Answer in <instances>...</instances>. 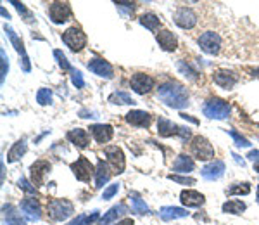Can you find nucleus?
<instances>
[{
  "label": "nucleus",
  "mask_w": 259,
  "mask_h": 225,
  "mask_svg": "<svg viewBox=\"0 0 259 225\" xmlns=\"http://www.w3.org/2000/svg\"><path fill=\"white\" fill-rule=\"evenodd\" d=\"M245 203L240 201V199H230V201L225 203L223 206H221V210H223V213H232V215H242L245 211Z\"/></svg>",
  "instance_id": "nucleus-30"
},
{
  "label": "nucleus",
  "mask_w": 259,
  "mask_h": 225,
  "mask_svg": "<svg viewBox=\"0 0 259 225\" xmlns=\"http://www.w3.org/2000/svg\"><path fill=\"white\" fill-rule=\"evenodd\" d=\"M212 78H214L216 85H220L221 89H227V90L233 89L237 85V82H239V77L233 71H230V69H216Z\"/></svg>",
  "instance_id": "nucleus-16"
},
{
  "label": "nucleus",
  "mask_w": 259,
  "mask_h": 225,
  "mask_svg": "<svg viewBox=\"0 0 259 225\" xmlns=\"http://www.w3.org/2000/svg\"><path fill=\"white\" fill-rule=\"evenodd\" d=\"M71 172L80 182H90V178L95 175V166L87 160L85 156H80L74 163L69 165Z\"/></svg>",
  "instance_id": "nucleus-6"
},
{
  "label": "nucleus",
  "mask_w": 259,
  "mask_h": 225,
  "mask_svg": "<svg viewBox=\"0 0 259 225\" xmlns=\"http://www.w3.org/2000/svg\"><path fill=\"white\" fill-rule=\"evenodd\" d=\"M168 178L169 180H173V182H177V184H182V185H194L195 184V178H192V177H182V175H168Z\"/></svg>",
  "instance_id": "nucleus-41"
},
{
  "label": "nucleus",
  "mask_w": 259,
  "mask_h": 225,
  "mask_svg": "<svg viewBox=\"0 0 259 225\" xmlns=\"http://www.w3.org/2000/svg\"><path fill=\"white\" fill-rule=\"evenodd\" d=\"M130 199H132V210L135 211V213H139V215H147V213H150L149 206L145 205V201L140 198L139 194H130Z\"/></svg>",
  "instance_id": "nucleus-32"
},
{
  "label": "nucleus",
  "mask_w": 259,
  "mask_h": 225,
  "mask_svg": "<svg viewBox=\"0 0 259 225\" xmlns=\"http://www.w3.org/2000/svg\"><path fill=\"white\" fill-rule=\"evenodd\" d=\"M109 102L111 104H119V106H133L135 101L133 97L126 92H114L109 95Z\"/></svg>",
  "instance_id": "nucleus-33"
},
{
  "label": "nucleus",
  "mask_w": 259,
  "mask_h": 225,
  "mask_svg": "<svg viewBox=\"0 0 259 225\" xmlns=\"http://www.w3.org/2000/svg\"><path fill=\"white\" fill-rule=\"evenodd\" d=\"M19 208H21V213H23V216L28 222H38L41 218V206H40L38 199L24 198L23 201H21Z\"/></svg>",
  "instance_id": "nucleus-9"
},
{
  "label": "nucleus",
  "mask_w": 259,
  "mask_h": 225,
  "mask_svg": "<svg viewBox=\"0 0 259 225\" xmlns=\"http://www.w3.org/2000/svg\"><path fill=\"white\" fill-rule=\"evenodd\" d=\"M177 68H178V71L182 73L185 78H189V80H197V78H199V73L195 71V69L192 68L190 64H187L185 61H178L177 62Z\"/></svg>",
  "instance_id": "nucleus-34"
},
{
  "label": "nucleus",
  "mask_w": 259,
  "mask_h": 225,
  "mask_svg": "<svg viewBox=\"0 0 259 225\" xmlns=\"http://www.w3.org/2000/svg\"><path fill=\"white\" fill-rule=\"evenodd\" d=\"M233 158H235V161H237V163H239V165H242V166H244V160H242V158H240V156H237V154H233Z\"/></svg>",
  "instance_id": "nucleus-51"
},
{
  "label": "nucleus",
  "mask_w": 259,
  "mask_h": 225,
  "mask_svg": "<svg viewBox=\"0 0 259 225\" xmlns=\"http://www.w3.org/2000/svg\"><path fill=\"white\" fill-rule=\"evenodd\" d=\"M130 85H132V89L135 90L137 94L144 95V94H149L150 90L154 89L156 80H154L152 77H149V74H145V73H135L132 77V80H130Z\"/></svg>",
  "instance_id": "nucleus-12"
},
{
  "label": "nucleus",
  "mask_w": 259,
  "mask_h": 225,
  "mask_svg": "<svg viewBox=\"0 0 259 225\" xmlns=\"http://www.w3.org/2000/svg\"><path fill=\"white\" fill-rule=\"evenodd\" d=\"M47 210H49L50 218L56 220V222H64V220H68L69 216H73L74 213V206L69 199L50 198L47 201Z\"/></svg>",
  "instance_id": "nucleus-2"
},
{
  "label": "nucleus",
  "mask_w": 259,
  "mask_h": 225,
  "mask_svg": "<svg viewBox=\"0 0 259 225\" xmlns=\"http://www.w3.org/2000/svg\"><path fill=\"white\" fill-rule=\"evenodd\" d=\"M99 218V211H94L92 215H78L76 218L73 220V222H69L68 225H90V223H94V222H97Z\"/></svg>",
  "instance_id": "nucleus-35"
},
{
  "label": "nucleus",
  "mask_w": 259,
  "mask_h": 225,
  "mask_svg": "<svg viewBox=\"0 0 259 225\" xmlns=\"http://www.w3.org/2000/svg\"><path fill=\"white\" fill-rule=\"evenodd\" d=\"M26 151H28L26 140L24 139L18 140L16 144H12V147L9 149V153H7V163H16V161H18Z\"/></svg>",
  "instance_id": "nucleus-28"
},
{
  "label": "nucleus",
  "mask_w": 259,
  "mask_h": 225,
  "mask_svg": "<svg viewBox=\"0 0 259 225\" xmlns=\"http://www.w3.org/2000/svg\"><path fill=\"white\" fill-rule=\"evenodd\" d=\"M156 40L159 44V47L166 52H175L178 47V39L169 30H161L156 35Z\"/></svg>",
  "instance_id": "nucleus-20"
},
{
  "label": "nucleus",
  "mask_w": 259,
  "mask_h": 225,
  "mask_svg": "<svg viewBox=\"0 0 259 225\" xmlns=\"http://www.w3.org/2000/svg\"><path fill=\"white\" fill-rule=\"evenodd\" d=\"M254 170H256V172L259 173V163H256V165H254Z\"/></svg>",
  "instance_id": "nucleus-53"
},
{
  "label": "nucleus",
  "mask_w": 259,
  "mask_h": 225,
  "mask_svg": "<svg viewBox=\"0 0 259 225\" xmlns=\"http://www.w3.org/2000/svg\"><path fill=\"white\" fill-rule=\"evenodd\" d=\"M52 165L45 160H38L35 161L31 166H30V175H31V184L35 187H40L45 184V175L50 172Z\"/></svg>",
  "instance_id": "nucleus-13"
},
{
  "label": "nucleus",
  "mask_w": 259,
  "mask_h": 225,
  "mask_svg": "<svg viewBox=\"0 0 259 225\" xmlns=\"http://www.w3.org/2000/svg\"><path fill=\"white\" fill-rule=\"evenodd\" d=\"M245 158H247V160H250V161H254V163H259V151H256V149H254V151H250Z\"/></svg>",
  "instance_id": "nucleus-47"
},
{
  "label": "nucleus",
  "mask_w": 259,
  "mask_h": 225,
  "mask_svg": "<svg viewBox=\"0 0 259 225\" xmlns=\"http://www.w3.org/2000/svg\"><path fill=\"white\" fill-rule=\"evenodd\" d=\"M157 132H159L161 137H173L180 133V127L177 123L171 122V120L159 118L157 120Z\"/></svg>",
  "instance_id": "nucleus-27"
},
{
  "label": "nucleus",
  "mask_w": 259,
  "mask_h": 225,
  "mask_svg": "<svg viewBox=\"0 0 259 225\" xmlns=\"http://www.w3.org/2000/svg\"><path fill=\"white\" fill-rule=\"evenodd\" d=\"M21 64H23V69L24 71H31V64H30V59H28V56H23V61H21Z\"/></svg>",
  "instance_id": "nucleus-48"
},
{
  "label": "nucleus",
  "mask_w": 259,
  "mask_h": 225,
  "mask_svg": "<svg viewBox=\"0 0 259 225\" xmlns=\"http://www.w3.org/2000/svg\"><path fill=\"white\" fill-rule=\"evenodd\" d=\"M180 116H182V118L183 120H189V122H192V123H195V125H197L199 122H197V120H194V118H192V116H189V115H185V113H182V115H180Z\"/></svg>",
  "instance_id": "nucleus-50"
},
{
  "label": "nucleus",
  "mask_w": 259,
  "mask_h": 225,
  "mask_svg": "<svg viewBox=\"0 0 259 225\" xmlns=\"http://www.w3.org/2000/svg\"><path fill=\"white\" fill-rule=\"evenodd\" d=\"M180 201H182V205L187 208H200L204 203H206V198H204V194H200L199 191L185 189L180 193Z\"/></svg>",
  "instance_id": "nucleus-17"
},
{
  "label": "nucleus",
  "mask_w": 259,
  "mask_h": 225,
  "mask_svg": "<svg viewBox=\"0 0 259 225\" xmlns=\"http://www.w3.org/2000/svg\"><path fill=\"white\" fill-rule=\"evenodd\" d=\"M4 31L7 33V36H9V40H11V44L14 45V49L18 51V54H21V56H26V51H24V45H23V40L19 39L18 35H16V31L12 30L11 26H4Z\"/></svg>",
  "instance_id": "nucleus-31"
},
{
  "label": "nucleus",
  "mask_w": 259,
  "mask_h": 225,
  "mask_svg": "<svg viewBox=\"0 0 259 225\" xmlns=\"http://www.w3.org/2000/svg\"><path fill=\"white\" fill-rule=\"evenodd\" d=\"M114 225H135V223H133L132 218H123V220H119V222L114 223Z\"/></svg>",
  "instance_id": "nucleus-49"
},
{
  "label": "nucleus",
  "mask_w": 259,
  "mask_h": 225,
  "mask_svg": "<svg viewBox=\"0 0 259 225\" xmlns=\"http://www.w3.org/2000/svg\"><path fill=\"white\" fill-rule=\"evenodd\" d=\"M190 151L194 154V158H197L200 161H209L214 158V147H212L209 140L202 135H195L194 139H192Z\"/></svg>",
  "instance_id": "nucleus-4"
},
{
  "label": "nucleus",
  "mask_w": 259,
  "mask_h": 225,
  "mask_svg": "<svg viewBox=\"0 0 259 225\" xmlns=\"http://www.w3.org/2000/svg\"><path fill=\"white\" fill-rule=\"evenodd\" d=\"M257 203H259V185H257Z\"/></svg>",
  "instance_id": "nucleus-54"
},
{
  "label": "nucleus",
  "mask_w": 259,
  "mask_h": 225,
  "mask_svg": "<svg viewBox=\"0 0 259 225\" xmlns=\"http://www.w3.org/2000/svg\"><path fill=\"white\" fill-rule=\"evenodd\" d=\"M157 97L161 102H164L168 107L173 109H183V107L189 106V90L178 82H164L157 89Z\"/></svg>",
  "instance_id": "nucleus-1"
},
{
  "label": "nucleus",
  "mask_w": 259,
  "mask_h": 225,
  "mask_svg": "<svg viewBox=\"0 0 259 225\" xmlns=\"http://www.w3.org/2000/svg\"><path fill=\"white\" fill-rule=\"evenodd\" d=\"M225 170H227V165H225L221 160H214V161L207 163L202 170H200V175H202V178L212 182V180H218V178L223 177Z\"/></svg>",
  "instance_id": "nucleus-15"
},
{
  "label": "nucleus",
  "mask_w": 259,
  "mask_h": 225,
  "mask_svg": "<svg viewBox=\"0 0 259 225\" xmlns=\"http://www.w3.org/2000/svg\"><path fill=\"white\" fill-rule=\"evenodd\" d=\"M68 140L71 144H74L78 149H85L89 147L90 144V137L89 133H87V130H83V128H73V130L68 132Z\"/></svg>",
  "instance_id": "nucleus-22"
},
{
  "label": "nucleus",
  "mask_w": 259,
  "mask_h": 225,
  "mask_svg": "<svg viewBox=\"0 0 259 225\" xmlns=\"http://www.w3.org/2000/svg\"><path fill=\"white\" fill-rule=\"evenodd\" d=\"M0 11H2V16H4V18H7V19H9V14H7V12H6V9H4V7H2V9H0Z\"/></svg>",
  "instance_id": "nucleus-52"
},
{
  "label": "nucleus",
  "mask_w": 259,
  "mask_h": 225,
  "mask_svg": "<svg viewBox=\"0 0 259 225\" xmlns=\"http://www.w3.org/2000/svg\"><path fill=\"white\" fill-rule=\"evenodd\" d=\"M159 215L162 220L169 222V220H177V218H187L190 213L185 208H178V206H162L159 210Z\"/></svg>",
  "instance_id": "nucleus-24"
},
{
  "label": "nucleus",
  "mask_w": 259,
  "mask_h": 225,
  "mask_svg": "<svg viewBox=\"0 0 259 225\" xmlns=\"http://www.w3.org/2000/svg\"><path fill=\"white\" fill-rule=\"evenodd\" d=\"M126 213H130L128 206L124 205V203H119V205L109 208V210H107V213H104L102 218H100L99 222H97V225H111L112 222H116L119 216H123V215H126Z\"/></svg>",
  "instance_id": "nucleus-21"
},
{
  "label": "nucleus",
  "mask_w": 259,
  "mask_h": 225,
  "mask_svg": "<svg viewBox=\"0 0 259 225\" xmlns=\"http://www.w3.org/2000/svg\"><path fill=\"white\" fill-rule=\"evenodd\" d=\"M228 196H247L250 193V184H247V182H244V184H233L230 189L227 191Z\"/></svg>",
  "instance_id": "nucleus-37"
},
{
  "label": "nucleus",
  "mask_w": 259,
  "mask_h": 225,
  "mask_svg": "<svg viewBox=\"0 0 259 225\" xmlns=\"http://www.w3.org/2000/svg\"><path fill=\"white\" fill-rule=\"evenodd\" d=\"M104 154L107 156V161L112 166L114 173H123L124 168H126V160H124V154L121 151V147L118 145H107L104 149Z\"/></svg>",
  "instance_id": "nucleus-8"
},
{
  "label": "nucleus",
  "mask_w": 259,
  "mask_h": 225,
  "mask_svg": "<svg viewBox=\"0 0 259 225\" xmlns=\"http://www.w3.org/2000/svg\"><path fill=\"white\" fill-rule=\"evenodd\" d=\"M62 42H64L73 52H80L87 45V35L80 30V28L71 26L62 33Z\"/></svg>",
  "instance_id": "nucleus-5"
},
{
  "label": "nucleus",
  "mask_w": 259,
  "mask_h": 225,
  "mask_svg": "<svg viewBox=\"0 0 259 225\" xmlns=\"http://www.w3.org/2000/svg\"><path fill=\"white\" fill-rule=\"evenodd\" d=\"M11 4H12V6H14V7H16V9H18V11H19V14H23V16H24V18H26L28 21H30V19H31V12H30V11H28V9H26V7H24V4H21V2H16V0H11Z\"/></svg>",
  "instance_id": "nucleus-46"
},
{
  "label": "nucleus",
  "mask_w": 259,
  "mask_h": 225,
  "mask_svg": "<svg viewBox=\"0 0 259 225\" xmlns=\"http://www.w3.org/2000/svg\"><path fill=\"white\" fill-rule=\"evenodd\" d=\"M36 102H38L40 106H49V104H52V90L41 87L38 92H36Z\"/></svg>",
  "instance_id": "nucleus-36"
},
{
  "label": "nucleus",
  "mask_w": 259,
  "mask_h": 225,
  "mask_svg": "<svg viewBox=\"0 0 259 225\" xmlns=\"http://www.w3.org/2000/svg\"><path fill=\"white\" fill-rule=\"evenodd\" d=\"M116 6H118V9H121V11H126L130 16L135 12V9H137V4L135 2H114Z\"/></svg>",
  "instance_id": "nucleus-45"
},
{
  "label": "nucleus",
  "mask_w": 259,
  "mask_h": 225,
  "mask_svg": "<svg viewBox=\"0 0 259 225\" xmlns=\"http://www.w3.org/2000/svg\"><path fill=\"white\" fill-rule=\"evenodd\" d=\"M195 168V163L190 156L187 154H180L177 156V160L173 161V172L177 173H189V172H194Z\"/></svg>",
  "instance_id": "nucleus-26"
},
{
  "label": "nucleus",
  "mask_w": 259,
  "mask_h": 225,
  "mask_svg": "<svg viewBox=\"0 0 259 225\" xmlns=\"http://www.w3.org/2000/svg\"><path fill=\"white\" fill-rule=\"evenodd\" d=\"M119 191V184H111V185H107L106 189H104V193H102V199L104 201H107V199H111L112 196H116V193Z\"/></svg>",
  "instance_id": "nucleus-44"
},
{
  "label": "nucleus",
  "mask_w": 259,
  "mask_h": 225,
  "mask_svg": "<svg viewBox=\"0 0 259 225\" xmlns=\"http://www.w3.org/2000/svg\"><path fill=\"white\" fill-rule=\"evenodd\" d=\"M71 82H73V85L76 87V89H83V87H85L83 74H81V71H78V69H73V71H71Z\"/></svg>",
  "instance_id": "nucleus-42"
},
{
  "label": "nucleus",
  "mask_w": 259,
  "mask_h": 225,
  "mask_svg": "<svg viewBox=\"0 0 259 225\" xmlns=\"http://www.w3.org/2000/svg\"><path fill=\"white\" fill-rule=\"evenodd\" d=\"M202 111H204V116L211 120H227L230 116V104L225 101V99H220V97H211L204 102L202 106Z\"/></svg>",
  "instance_id": "nucleus-3"
},
{
  "label": "nucleus",
  "mask_w": 259,
  "mask_h": 225,
  "mask_svg": "<svg viewBox=\"0 0 259 225\" xmlns=\"http://www.w3.org/2000/svg\"><path fill=\"white\" fill-rule=\"evenodd\" d=\"M0 57H2V69H0V82L4 83V80H6V74L7 71H9V59H7V56H6V51L4 49H0Z\"/></svg>",
  "instance_id": "nucleus-40"
},
{
  "label": "nucleus",
  "mask_w": 259,
  "mask_h": 225,
  "mask_svg": "<svg viewBox=\"0 0 259 225\" xmlns=\"http://www.w3.org/2000/svg\"><path fill=\"white\" fill-rule=\"evenodd\" d=\"M49 18L56 24L66 23L71 18V6L68 2H52L49 6Z\"/></svg>",
  "instance_id": "nucleus-11"
},
{
  "label": "nucleus",
  "mask_w": 259,
  "mask_h": 225,
  "mask_svg": "<svg viewBox=\"0 0 259 225\" xmlns=\"http://www.w3.org/2000/svg\"><path fill=\"white\" fill-rule=\"evenodd\" d=\"M126 122L132 125V127L149 128L150 123H152V116H150L147 111L133 109V111H130L128 115H126Z\"/></svg>",
  "instance_id": "nucleus-19"
},
{
  "label": "nucleus",
  "mask_w": 259,
  "mask_h": 225,
  "mask_svg": "<svg viewBox=\"0 0 259 225\" xmlns=\"http://www.w3.org/2000/svg\"><path fill=\"white\" fill-rule=\"evenodd\" d=\"M89 69L94 74H97V77L106 78V80H111V78L114 77V69H112V66L107 61L99 59V57H94V59H90Z\"/></svg>",
  "instance_id": "nucleus-14"
},
{
  "label": "nucleus",
  "mask_w": 259,
  "mask_h": 225,
  "mask_svg": "<svg viewBox=\"0 0 259 225\" xmlns=\"http://www.w3.org/2000/svg\"><path fill=\"white\" fill-rule=\"evenodd\" d=\"M89 130L99 144H107L112 139V135H114V128H112L111 125H104V123L92 125Z\"/></svg>",
  "instance_id": "nucleus-18"
},
{
  "label": "nucleus",
  "mask_w": 259,
  "mask_h": 225,
  "mask_svg": "<svg viewBox=\"0 0 259 225\" xmlns=\"http://www.w3.org/2000/svg\"><path fill=\"white\" fill-rule=\"evenodd\" d=\"M139 23L142 24V26L147 28V30H150V31H159V26H161V19L157 18L154 12H147V14L140 16Z\"/></svg>",
  "instance_id": "nucleus-29"
},
{
  "label": "nucleus",
  "mask_w": 259,
  "mask_h": 225,
  "mask_svg": "<svg viewBox=\"0 0 259 225\" xmlns=\"http://www.w3.org/2000/svg\"><path fill=\"white\" fill-rule=\"evenodd\" d=\"M199 47L202 52L209 54V56H214L221 49V36L214 31L202 33V35L199 36Z\"/></svg>",
  "instance_id": "nucleus-7"
},
{
  "label": "nucleus",
  "mask_w": 259,
  "mask_h": 225,
  "mask_svg": "<svg viewBox=\"0 0 259 225\" xmlns=\"http://www.w3.org/2000/svg\"><path fill=\"white\" fill-rule=\"evenodd\" d=\"M228 132V135H232V139L235 140V145L237 147H250V142L245 137H242L239 132L237 130H233V128H230V130H227Z\"/></svg>",
  "instance_id": "nucleus-38"
},
{
  "label": "nucleus",
  "mask_w": 259,
  "mask_h": 225,
  "mask_svg": "<svg viewBox=\"0 0 259 225\" xmlns=\"http://www.w3.org/2000/svg\"><path fill=\"white\" fill-rule=\"evenodd\" d=\"M109 178H111L109 166H107V163H104L102 160H99L97 166H95V187L102 189V187L109 182Z\"/></svg>",
  "instance_id": "nucleus-25"
},
{
  "label": "nucleus",
  "mask_w": 259,
  "mask_h": 225,
  "mask_svg": "<svg viewBox=\"0 0 259 225\" xmlns=\"http://www.w3.org/2000/svg\"><path fill=\"white\" fill-rule=\"evenodd\" d=\"M54 57H56L57 62H59V66L64 69V71H73V66L69 64V61L66 59V56L61 51H54Z\"/></svg>",
  "instance_id": "nucleus-39"
},
{
  "label": "nucleus",
  "mask_w": 259,
  "mask_h": 225,
  "mask_svg": "<svg viewBox=\"0 0 259 225\" xmlns=\"http://www.w3.org/2000/svg\"><path fill=\"white\" fill-rule=\"evenodd\" d=\"M2 213H4V220H6L7 225H26L24 218L19 213V210L14 205H4Z\"/></svg>",
  "instance_id": "nucleus-23"
},
{
  "label": "nucleus",
  "mask_w": 259,
  "mask_h": 225,
  "mask_svg": "<svg viewBox=\"0 0 259 225\" xmlns=\"http://www.w3.org/2000/svg\"><path fill=\"white\" fill-rule=\"evenodd\" d=\"M173 21L180 28H183V30H190V28H194L197 24V14L190 7H178L175 11Z\"/></svg>",
  "instance_id": "nucleus-10"
},
{
  "label": "nucleus",
  "mask_w": 259,
  "mask_h": 225,
  "mask_svg": "<svg viewBox=\"0 0 259 225\" xmlns=\"http://www.w3.org/2000/svg\"><path fill=\"white\" fill-rule=\"evenodd\" d=\"M18 185H19V189H23L24 193H28V194H36V187L35 185H31L30 182L26 180L24 177H21L19 180H18Z\"/></svg>",
  "instance_id": "nucleus-43"
}]
</instances>
